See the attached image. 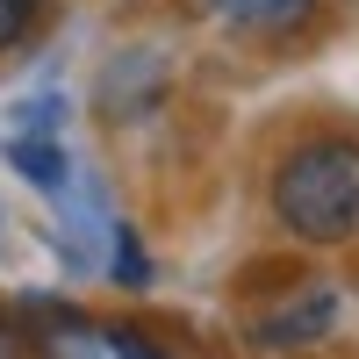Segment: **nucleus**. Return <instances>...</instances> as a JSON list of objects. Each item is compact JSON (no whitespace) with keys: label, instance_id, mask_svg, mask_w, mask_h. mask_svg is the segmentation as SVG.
I'll return each instance as SVG.
<instances>
[{"label":"nucleus","instance_id":"3","mask_svg":"<svg viewBox=\"0 0 359 359\" xmlns=\"http://www.w3.org/2000/svg\"><path fill=\"white\" fill-rule=\"evenodd\" d=\"M216 15L245 36H287L316 15V0H216Z\"/></svg>","mask_w":359,"mask_h":359},{"label":"nucleus","instance_id":"8","mask_svg":"<svg viewBox=\"0 0 359 359\" xmlns=\"http://www.w3.org/2000/svg\"><path fill=\"white\" fill-rule=\"evenodd\" d=\"M0 359H29V345H22V331H15L8 316H0Z\"/></svg>","mask_w":359,"mask_h":359},{"label":"nucleus","instance_id":"7","mask_svg":"<svg viewBox=\"0 0 359 359\" xmlns=\"http://www.w3.org/2000/svg\"><path fill=\"white\" fill-rule=\"evenodd\" d=\"M101 345H108V359H165L151 338H137V331H108Z\"/></svg>","mask_w":359,"mask_h":359},{"label":"nucleus","instance_id":"5","mask_svg":"<svg viewBox=\"0 0 359 359\" xmlns=\"http://www.w3.org/2000/svg\"><path fill=\"white\" fill-rule=\"evenodd\" d=\"M115 280H123V287H144V280H151V259H144V245H137L130 223L115 230Z\"/></svg>","mask_w":359,"mask_h":359},{"label":"nucleus","instance_id":"2","mask_svg":"<svg viewBox=\"0 0 359 359\" xmlns=\"http://www.w3.org/2000/svg\"><path fill=\"white\" fill-rule=\"evenodd\" d=\"M331 323H338V287H302V302H280L273 316H259L252 323V345L259 352H294V345H316V338H331Z\"/></svg>","mask_w":359,"mask_h":359},{"label":"nucleus","instance_id":"1","mask_svg":"<svg viewBox=\"0 0 359 359\" xmlns=\"http://www.w3.org/2000/svg\"><path fill=\"white\" fill-rule=\"evenodd\" d=\"M273 216L302 245H352L359 237V144L309 137L273 172Z\"/></svg>","mask_w":359,"mask_h":359},{"label":"nucleus","instance_id":"6","mask_svg":"<svg viewBox=\"0 0 359 359\" xmlns=\"http://www.w3.org/2000/svg\"><path fill=\"white\" fill-rule=\"evenodd\" d=\"M36 15H43V0H0V50L29 43V29H36Z\"/></svg>","mask_w":359,"mask_h":359},{"label":"nucleus","instance_id":"4","mask_svg":"<svg viewBox=\"0 0 359 359\" xmlns=\"http://www.w3.org/2000/svg\"><path fill=\"white\" fill-rule=\"evenodd\" d=\"M8 165L29 180V187H43V194H65V180H72V158H65V144L57 137H8Z\"/></svg>","mask_w":359,"mask_h":359}]
</instances>
